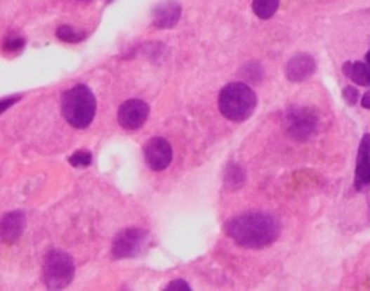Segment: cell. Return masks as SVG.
Returning <instances> with one entry per match:
<instances>
[{
  "label": "cell",
  "mask_w": 370,
  "mask_h": 291,
  "mask_svg": "<svg viewBox=\"0 0 370 291\" xmlns=\"http://www.w3.org/2000/svg\"><path fill=\"white\" fill-rule=\"evenodd\" d=\"M225 232L239 247L263 249L278 240L281 224L269 213L249 212L230 219Z\"/></svg>",
  "instance_id": "cell-1"
},
{
  "label": "cell",
  "mask_w": 370,
  "mask_h": 291,
  "mask_svg": "<svg viewBox=\"0 0 370 291\" xmlns=\"http://www.w3.org/2000/svg\"><path fill=\"white\" fill-rule=\"evenodd\" d=\"M257 94L244 82H232L218 96V109L226 119L241 124L249 119L257 108Z\"/></svg>",
  "instance_id": "cell-2"
},
{
  "label": "cell",
  "mask_w": 370,
  "mask_h": 291,
  "mask_svg": "<svg viewBox=\"0 0 370 291\" xmlns=\"http://www.w3.org/2000/svg\"><path fill=\"white\" fill-rule=\"evenodd\" d=\"M61 110L67 124L74 129H86L94 119L97 101L93 91L84 84L67 90L61 97Z\"/></svg>",
  "instance_id": "cell-3"
},
{
  "label": "cell",
  "mask_w": 370,
  "mask_h": 291,
  "mask_svg": "<svg viewBox=\"0 0 370 291\" xmlns=\"http://www.w3.org/2000/svg\"><path fill=\"white\" fill-rule=\"evenodd\" d=\"M74 262L72 257L58 249L49 250L43 264V280L51 290H62L67 287L74 277Z\"/></svg>",
  "instance_id": "cell-4"
},
{
  "label": "cell",
  "mask_w": 370,
  "mask_h": 291,
  "mask_svg": "<svg viewBox=\"0 0 370 291\" xmlns=\"http://www.w3.org/2000/svg\"><path fill=\"white\" fill-rule=\"evenodd\" d=\"M286 130L298 142H307L317 133L319 117L314 109L292 108L286 114Z\"/></svg>",
  "instance_id": "cell-5"
},
{
  "label": "cell",
  "mask_w": 370,
  "mask_h": 291,
  "mask_svg": "<svg viewBox=\"0 0 370 291\" xmlns=\"http://www.w3.org/2000/svg\"><path fill=\"white\" fill-rule=\"evenodd\" d=\"M148 241V233L139 228H127L114 237L112 254L114 259L134 258L142 253Z\"/></svg>",
  "instance_id": "cell-6"
},
{
  "label": "cell",
  "mask_w": 370,
  "mask_h": 291,
  "mask_svg": "<svg viewBox=\"0 0 370 291\" xmlns=\"http://www.w3.org/2000/svg\"><path fill=\"white\" fill-rule=\"evenodd\" d=\"M150 114V106L142 100H127L118 110V122L124 130L134 131L146 124Z\"/></svg>",
  "instance_id": "cell-7"
},
{
  "label": "cell",
  "mask_w": 370,
  "mask_h": 291,
  "mask_svg": "<svg viewBox=\"0 0 370 291\" xmlns=\"http://www.w3.org/2000/svg\"><path fill=\"white\" fill-rule=\"evenodd\" d=\"M143 153H145L147 166L152 171H163L169 168L173 157V151L169 141L159 136L152 138L147 142Z\"/></svg>",
  "instance_id": "cell-8"
},
{
  "label": "cell",
  "mask_w": 370,
  "mask_h": 291,
  "mask_svg": "<svg viewBox=\"0 0 370 291\" xmlns=\"http://www.w3.org/2000/svg\"><path fill=\"white\" fill-rule=\"evenodd\" d=\"M181 18V6L175 0L160 1L152 10V24L157 28H173Z\"/></svg>",
  "instance_id": "cell-9"
},
{
  "label": "cell",
  "mask_w": 370,
  "mask_h": 291,
  "mask_svg": "<svg viewBox=\"0 0 370 291\" xmlns=\"http://www.w3.org/2000/svg\"><path fill=\"white\" fill-rule=\"evenodd\" d=\"M355 187L357 190H368L370 187V134L364 135L359 143L357 164L355 172Z\"/></svg>",
  "instance_id": "cell-10"
},
{
  "label": "cell",
  "mask_w": 370,
  "mask_h": 291,
  "mask_svg": "<svg viewBox=\"0 0 370 291\" xmlns=\"http://www.w3.org/2000/svg\"><path fill=\"white\" fill-rule=\"evenodd\" d=\"M316 70L314 57L300 53L289 60L286 65V77L292 82H303L310 79Z\"/></svg>",
  "instance_id": "cell-11"
},
{
  "label": "cell",
  "mask_w": 370,
  "mask_h": 291,
  "mask_svg": "<svg viewBox=\"0 0 370 291\" xmlns=\"http://www.w3.org/2000/svg\"><path fill=\"white\" fill-rule=\"evenodd\" d=\"M25 216L22 211H12L1 219V241L4 244H15L25 229Z\"/></svg>",
  "instance_id": "cell-12"
},
{
  "label": "cell",
  "mask_w": 370,
  "mask_h": 291,
  "mask_svg": "<svg viewBox=\"0 0 370 291\" xmlns=\"http://www.w3.org/2000/svg\"><path fill=\"white\" fill-rule=\"evenodd\" d=\"M344 75L352 79L355 84L359 86H369L370 85V67L364 63H345L343 65Z\"/></svg>",
  "instance_id": "cell-13"
},
{
  "label": "cell",
  "mask_w": 370,
  "mask_h": 291,
  "mask_svg": "<svg viewBox=\"0 0 370 291\" xmlns=\"http://www.w3.org/2000/svg\"><path fill=\"white\" fill-rule=\"evenodd\" d=\"M245 180H246V174L242 166H239L238 163H230L229 166H226L224 174L226 188L232 190H238L244 186Z\"/></svg>",
  "instance_id": "cell-14"
},
{
  "label": "cell",
  "mask_w": 370,
  "mask_h": 291,
  "mask_svg": "<svg viewBox=\"0 0 370 291\" xmlns=\"http://www.w3.org/2000/svg\"><path fill=\"white\" fill-rule=\"evenodd\" d=\"M279 8V0H253V11L259 19L267 20Z\"/></svg>",
  "instance_id": "cell-15"
},
{
  "label": "cell",
  "mask_w": 370,
  "mask_h": 291,
  "mask_svg": "<svg viewBox=\"0 0 370 291\" xmlns=\"http://www.w3.org/2000/svg\"><path fill=\"white\" fill-rule=\"evenodd\" d=\"M57 39H60L64 43H70V44H77L79 41H82L86 34L81 32V31H76L73 27L62 24L57 28L56 31Z\"/></svg>",
  "instance_id": "cell-16"
},
{
  "label": "cell",
  "mask_w": 370,
  "mask_h": 291,
  "mask_svg": "<svg viewBox=\"0 0 370 291\" xmlns=\"http://www.w3.org/2000/svg\"><path fill=\"white\" fill-rule=\"evenodd\" d=\"M91 160L93 157L89 150H77L72 157H69L70 166L76 168L89 167Z\"/></svg>",
  "instance_id": "cell-17"
},
{
  "label": "cell",
  "mask_w": 370,
  "mask_h": 291,
  "mask_svg": "<svg viewBox=\"0 0 370 291\" xmlns=\"http://www.w3.org/2000/svg\"><path fill=\"white\" fill-rule=\"evenodd\" d=\"M24 45H25V40L20 36H10V37H7V40L4 43V48L8 52H18V51L22 49Z\"/></svg>",
  "instance_id": "cell-18"
},
{
  "label": "cell",
  "mask_w": 370,
  "mask_h": 291,
  "mask_svg": "<svg viewBox=\"0 0 370 291\" xmlns=\"http://www.w3.org/2000/svg\"><path fill=\"white\" fill-rule=\"evenodd\" d=\"M343 97H344V100H345V102L348 105L353 106V105H356L357 101H359V90L353 88V86H347L345 89L343 90Z\"/></svg>",
  "instance_id": "cell-19"
},
{
  "label": "cell",
  "mask_w": 370,
  "mask_h": 291,
  "mask_svg": "<svg viewBox=\"0 0 370 291\" xmlns=\"http://www.w3.org/2000/svg\"><path fill=\"white\" fill-rule=\"evenodd\" d=\"M166 290H191V286L184 280H175L169 282V285L166 286Z\"/></svg>",
  "instance_id": "cell-20"
},
{
  "label": "cell",
  "mask_w": 370,
  "mask_h": 291,
  "mask_svg": "<svg viewBox=\"0 0 370 291\" xmlns=\"http://www.w3.org/2000/svg\"><path fill=\"white\" fill-rule=\"evenodd\" d=\"M19 101V97H8V98H4V100H1V112H6L10 106H11L12 103H15V102Z\"/></svg>",
  "instance_id": "cell-21"
},
{
  "label": "cell",
  "mask_w": 370,
  "mask_h": 291,
  "mask_svg": "<svg viewBox=\"0 0 370 291\" xmlns=\"http://www.w3.org/2000/svg\"><path fill=\"white\" fill-rule=\"evenodd\" d=\"M361 105H362V108H365V109L370 110V93H366V94L362 97Z\"/></svg>",
  "instance_id": "cell-22"
},
{
  "label": "cell",
  "mask_w": 370,
  "mask_h": 291,
  "mask_svg": "<svg viewBox=\"0 0 370 291\" xmlns=\"http://www.w3.org/2000/svg\"><path fill=\"white\" fill-rule=\"evenodd\" d=\"M366 61H368V65L370 67V51L366 53Z\"/></svg>",
  "instance_id": "cell-23"
},
{
  "label": "cell",
  "mask_w": 370,
  "mask_h": 291,
  "mask_svg": "<svg viewBox=\"0 0 370 291\" xmlns=\"http://www.w3.org/2000/svg\"><path fill=\"white\" fill-rule=\"evenodd\" d=\"M107 1H110V0H107Z\"/></svg>",
  "instance_id": "cell-24"
}]
</instances>
